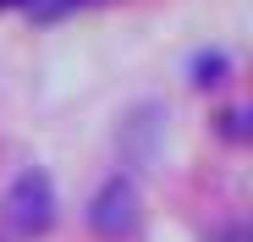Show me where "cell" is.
<instances>
[{
  "mask_svg": "<svg viewBox=\"0 0 253 242\" xmlns=\"http://www.w3.org/2000/svg\"><path fill=\"white\" fill-rule=\"evenodd\" d=\"M6 6H17V0H6Z\"/></svg>",
  "mask_w": 253,
  "mask_h": 242,
  "instance_id": "3957f363",
  "label": "cell"
},
{
  "mask_svg": "<svg viewBox=\"0 0 253 242\" xmlns=\"http://www.w3.org/2000/svg\"><path fill=\"white\" fill-rule=\"evenodd\" d=\"M88 226H94L105 242L132 237V231H138V187L126 182V176H110V182L94 193V204H88Z\"/></svg>",
  "mask_w": 253,
  "mask_h": 242,
  "instance_id": "7a4b0ae2",
  "label": "cell"
},
{
  "mask_svg": "<svg viewBox=\"0 0 253 242\" xmlns=\"http://www.w3.org/2000/svg\"><path fill=\"white\" fill-rule=\"evenodd\" d=\"M0 220H6V231L22 237V242L44 237L55 226V187H50V176L44 171H22L6 187V198H0Z\"/></svg>",
  "mask_w": 253,
  "mask_h": 242,
  "instance_id": "6da1fadb",
  "label": "cell"
}]
</instances>
